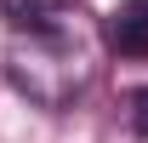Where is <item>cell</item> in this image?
Listing matches in <instances>:
<instances>
[{"label":"cell","mask_w":148,"mask_h":143,"mask_svg":"<svg viewBox=\"0 0 148 143\" xmlns=\"http://www.w3.org/2000/svg\"><path fill=\"white\" fill-rule=\"evenodd\" d=\"M6 80L40 109H69L97 80V29L86 12L46 23V29H12L6 40Z\"/></svg>","instance_id":"obj_1"},{"label":"cell","mask_w":148,"mask_h":143,"mask_svg":"<svg viewBox=\"0 0 148 143\" xmlns=\"http://www.w3.org/2000/svg\"><path fill=\"white\" fill-rule=\"evenodd\" d=\"M103 40L120 57H148V0H120L103 23Z\"/></svg>","instance_id":"obj_2"},{"label":"cell","mask_w":148,"mask_h":143,"mask_svg":"<svg viewBox=\"0 0 148 143\" xmlns=\"http://www.w3.org/2000/svg\"><path fill=\"white\" fill-rule=\"evenodd\" d=\"M69 12H80V0H0V17L12 29H46Z\"/></svg>","instance_id":"obj_3"},{"label":"cell","mask_w":148,"mask_h":143,"mask_svg":"<svg viewBox=\"0 0 148 143\" xmlns=\"http://www.w3.org/2000/svg\"><path fill=\"white\" fill-rule=\"evenodd\" d=\"M125 126H131V132H137V137L148 143V86L125 92Z\"/></svg>","instance_id":"obj_4"}]
</instances>
